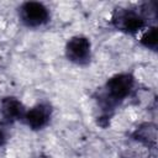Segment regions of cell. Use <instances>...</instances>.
<instances>
[{"label":"cell","instance_id":"cell-8","mask_svg":"<svg viewBox=\"0 0 158 158\" xmlns=\"http://www.w3.org/2000/svg\"><path fill=\"white\" fill-rule=\"evenodd\" d=\"M5 142H6V131H5L4 126L0 125V146L5 144Z\"/></svg>","mask_w":158,"mask_h":158},{"label":"cell","instance_id":"cell-1","mask_svg":"<svg viewBox=\"0 0 158 158\" xmlns=\"http://www.w3.org/2000/svg\"><path fill=\"white\" fill-rule=\"evenodd\" d=\"M111 25L123 33L135 35L147 27V21L139 11L126 7H117L111 14Z\"/></svg>","mask_w":158,"mask_h":158},{"label":"cell","instance_id":"cell-9","mask_svg":"<svg viewBox=\"0 0 158 158\" xmlns=\"http://www.w3.org/2000/svg\"><path fill=\"white\" fill-rule=\"evenodd\" d=\"M38 158H51V157H48V156H44V154H42V156H40Z\"/></svg>","mask_w":158,"mask_h":158},{"label":"cell","instance_id":"cell-6","mask_svg":"<svg viewBox=\"0 0 158 158\" xmlns=\"http://www.w3.org/2000/svg\"><path fill=\"white\" fill-rule=\"evenodd\" d=\"M132 138L141 144L154 149L157 147V126L152 122H144L136 127L132 132Z\"/></svg>","mask_w":158,"mask_h":158},{"label":"cell","instance_id":"cell-7","mask_svg":"<svg viewBox=\"0 0 158 158\" xmlns=\"http://www.w3.org/2000/svg\"><path fill=\"white\" fill-rule=\"evenodd\" d=\"M139 42L146 48L152 49V51H156L157 49V46H158V30H157V27L156 26H149L143 32Z\"/></svg>","mask_w":158,"mask_h":158},{"label":"cell","instance_id":"cell-3","mask_svg":"<svg viewBox=\"0 0 158 158\" xmlns=\"http://www.w3.org/2000/svg\"><path fill=\"white\" fill-rule=\"evenodd\" d=\"M67 58L79 65L89 63L91 57V43L85 36H74L68 40L65 44Z\"/></svg>","mask_w":158,"mask_h":158},{"label":"cell","instance_id":"cell-4","mask_svg":"<svg viewBox=\"0 0 158 158\" xmlns=\"http://www.w3.org/2000/svg\"><path fill=\"white\" fill-rule=\"evenodd\" d=\"M51 116H52V106L48 102H40L26 111L23 120L31 130L37 131V130H42L48 125Z\"/></svg>","mask_w":158,"mask_h":158},{"label":"cell","instance_id":"cell-5","mask_svg":"<svg viewBox=\"0 0 158 158\" xmlns=\"http://www.w3.org/2000/svg\"><path fill=\"white\" fill-rule=\"evenodd\" d=\"M0 112L5 122L12 123L19 120H23L26 109L23 104L15 96H5L0 102Z\"/></svg>","mask_w":158,"mask_h":158},{"label":"cell","instance_id":"cell-2","mask_svg":"<svg viewBox=\"0 0 158 158\" xmlns=\"http://www.w3.org/2000/svg\"><path fill=\"white\" fill-rule=\"evenodd\" d=\"M19 15L27 27H38L46 25L49 20L48 9L38 1H26L19 9Z\"/></svg>","mask_w":158,"mask_h":158}]
</instances>
